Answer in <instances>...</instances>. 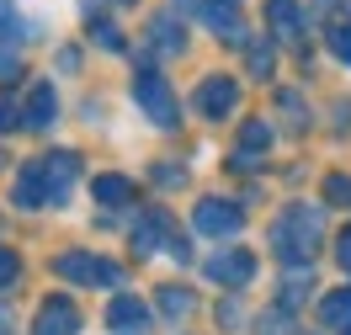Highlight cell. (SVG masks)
Segmentation results:
<instances>
[{
	"instance_id": "1",
	"label": "cell",
	"mask_w": 351,
	"mask_h": 335,
	"mask_svg": "<svg viewBox=\"0 0 351 335\" xmlns=\"http://www.w3.org/2000/svg\"><path fill=\"white\" fill-rule=\"evenodd\" d=\"M75 181H80V155H75V149H53V155H38V160L22 165V176L11 186V202L27 208V213L64 208L69 192H75Z\"/></svg>"
},
{
	"instance_id": "2",
	"label": "cell",
	"mask_w": 351,
	"mask_h": 335,
	"mask_svg": "<svg viewBox=\"0 0 351 335\" xmlns=\"http://www.w3.org/2000/svg\"><path fill=\"white\" fill-rule=\"evenodd\" d=\"M319 245H325V208L287 202L282 213H277V223H271V250L282 256L287 266H308Z\"/></svg>"
},
{
	"instance_id": "3",
	"label": "cell",
	"mask_w": 351,
	"mask_h": 335,
	"mask_svg": "<svg viewBox=\"0 0 351 335\" xmlns=\"http://www.w3.org/2000/svg\"><path fill=\"white\" fill-rule=\"evenodd\" d=\"M128 245L138 256H176V261H186V240H181V229L171 223L165 208H144V219L133 223Z\"/></svg>"
},
{
	"instance_id": "4",
	"label": "cell",
	"mask_w": 351,
	"mask_h": 335,
	"mask_svg": "<svg viewBox=\"0 0 351 335\" xmlns=\"http://www.w3.org/2000/svg\"><path fill=\"white\" fill-rule=\"evenodd\" d=\"M133 101L144 107V117H149L154 128H176L181 123V107H176V90L154 75V69H138L133 75Z\"/></svg>"
},
{
	"instance_id": "5",
	"label": "cell",
	"mask_w": 351,
	"mask_h": 335,
	"mask_svg": "<svg viewBox=\"0 0 351 335\" xmlns=\"http://www.w3.org/2000/svg\"><path fill=\"white\" fill-rule=\"evenodd\" d=\"M53 271L64 277V282H86V288H123V266H112L101 256H90V250H64Z\"/></svg>"
},
{
	"instance_id": "6",
	"label": "cell",
	"mask_w": 351,
	"mask_h": 335,
	"mask_svg": "<svg viewBox=\"0 0 351 335\" xmlns=\"http://www.w3.org/2000/svg\"><path fill=\"white\" fill-rule=\"evenodd\" d=\"M192 223H197L208 240H234V234L245 229V213L234 208V202H223V197H202L197 213H192Z\"/></svg>"
},
{
	"instance_id": "7",
	"label": "cell",
	"mask_w": 351,
	"mask_h": 335,
	"mask_svg": "<svg viewBox=\"0 0 351 335\" xmlns=\"http://www.w3.org/2000/svg\"><path fill=\"white\" fill-rule=\"evenodd\" d=\"M234 107H240V80H229V75H202V86H197V112L202 117L219 123V117H229Z\"/></svg>"
},
{
	"instance_id": "8",
	"label": "cell",
	"mask_w": 351,
	"mask_h": 335,
	"mask_svg": "<svg viewBox=\"0 0 351 335\" xmlns=\"http://www.w3.org/2000/svg\"><path fill=\"white\" fill-rule=\"evenodd\" d=\"M32 335H80V309H75V298L53 293L43 309H38V319H32Z\"/></svg>"
},
{
	"instance_id": "9",
	"label": "cell",
	"mask_w": 351,
	"mask_h": 335,
	"mask_svg": "<svg viewBox=\"0 0 351 335\" xmlns=\"http://www.w3.org/2000/svg\"><path fill=\"white\" fill-rule=\"evenodd\" d=\"M202 271H208L219 288H234V293H240L245 282L256 277V256H250V250H219V256H213Z\"/></svg>"
},
{
	"instance_id": "10",
	"label": "cell",
	"mask_w": 351,
	"mask_h": 335,
	"mask_svg": "<svg viewBox=\"0 0 351 335\" xmlns=\"http://www.w3.org/2000/svg\"><path fill=\"white\" fill-rule=\"evenodd\" d=\"M53 117H59V96H53V86H48V80H38V86L27 90L22 128H32V134H48V128H53Z\"/></svg>"
},
{
	"instance_id": "11",
	"label": "cell",
	"mask_w": 351,
	"mask_h": 335,
	"mask_svg": "<svg viewBox=\"0 0 351 335\" xmlns=\"http://www.w3.org/2000/svg\"><path fill=\"white\" fill-rule=\"evenodd\" d=\"M107 325L117 335H144V330H149V309H144L133 293H117V298L107 303Z\"/></svg>"
},
{
	"instance_id": "12",
	"label": "cell",
	"mask_w": 351,
	"mask_h": 335,
	"mask_svg": "<svg viewBox=\"0 0 351 335\" xmlns=\"http://www.w3.org/2000/svg\"><path fill=\"white\" fill-rule=\"evenodd\" d=\"M271 149V123H245V134H240V149H234V171H256V155H266Z\"/></svg>"
},
{
	"instance_id": "13",
	"label": "cell",
	"mask_w": 351,
	"mask_h": 335,
	"mask_svg": "<svg viewBox=\"0 0 351 335\" xmlns=\"http://www.w3.org/2000/svg\"><path fill=\"white\" fill-rule=\"evenodd\" d=\"M202 11V22L213 27V32H223V43H245V27L240 16H234V5H223V0H192Z\"/></svg>"
},
{
	"instance_id": "14",
	"label": "cell",
	"mask_w": 351,
	"mask_h": 335,
	"mask_svg": "<svg viewBox=\"0 0 351 335\" xmlns=\"http://www.w3.org/2000/svg\"><path fill=\"white\" fill-rule=\"evenodd\" d=\"M266 22H271V32L277 38H304V5L298 0H266Z\"/></svg>"
},
{
	"instance_id": "15",
	"label": "cell",
	"mask_w": 351,
	"mask_h": 335,
	"mask_svg": "<svg viewBox=\"0 0 351 335\" xmlns=\"http://www.w3.org/2000/svg\"><path fill=\"white\" fill-rule=\"evenodd\" d=\"M149 48L154 53H181L186 48V27L176 22V11H160L149 22Z\"/></svg>"
},
{
	"instance_id": "16",
	"label": "cell",
	"mask_w": 351,
	"mask_h": 335,
	"mask_svg": "<svg viewBox=\"0 0 351 335\" xmlns=\"http://www.w3.org/2000/svg\"><path fill=\"white\" fill-rule=\"evenodd\" d=\"M90 197L101 208H123V202H133V181L128 176H96L90 181Z\"/></svg>"
},
{
	"instance_id": "17",
	"label": "cell",
	"mask_w": 351,
	"mask_h": 335,
	"mask_svg": "<svg viewBox=\"0 0 351 335\" xmlns=\"http://www.w3.org/2000/svg\"><path fill=\"white\" fill-rule=\"evenodd\" d=\"M319 319H325L330 330H346L351 335V288L325 293V298H319Z\"/></svg>"
},
{
	"instance_id": "18",
	"label": "cell",
	"mask_w": 351,
	"mask_h": 335,
	"mask_svg": "<svg viewBox=\"0 0 351 335\" xmlns=\"http://www.w3.org/2000/svg\"><path fill=\"white\" fill-rule=\"evenodd\" d=\"M160 314H165V319H186V314H192V293L165 282V288H160Z\"/></svg>"
},
{
	"instance_id": "19",
	"label": "cell",
	"mask_w": 351,
	"mask_h": 335,
	"mask_svg": "<svg viewBox=\"0 0 351 335\" xmlns=\"http://www.w3.org/2000/svg\"><path fill=\"white\" fill-rule=\"evenodd\" d=\"M304 288H314V271H298V266H287V282H282V303L287 309H293V303H298V298H304Z\"/></svg>"
},
{
	"instance_id": "20",
	"label": "cell",
	"mask_w": 351,
	"mask_h": 335,
	"mask_svg": "<svg viewBox=\"0 0 351 335\" xmlns=\"http://www.w3.org/2000/svg\"><path fill=\"white\" fill-rule=\"evenodd\" d=\"M16 38H22V16H16V5H11V0H0V43L11 48Z\"/></svg>"
},
{
	"instance_id": "21",
	"label": "cell",
	"mask_w": 351,
	"mask_h": 335,
	"mask_svg": "<svg viewBox=\"0 0 351 335\" xmlns=\"http://www.w3.org/2000/svg\"><path fill=\"white\" fill-rule=\"evenodd\" d=\"M90 32H96V43L107 48V53H123V48H128V43H123V32H117L112 22H90Z\"/></svg>"
},
{
	"instance_id": "22",
	"label": "cell",
	"mask_w": 351,
	"mask_h": 335,
	"mask_svg": "<svg viewBox=\"0 0 351 335\" xmlns=\"http://www.w3.org/2000/svg\"><path fill=\"white\" fill-rule=\"evenodd\" d=\"M245 59H250L256 75H271V64H277V59H271V43H250V48H245Z\"/></svg>"
},
{
	"instance_id": "23",
	"label": "cell",
	"mask_w": 351,
	"mask_h": 335,
	"mask_svg": "<svg viewBox=\"0 0 351 335\" xmlns=\"http://www.w3.org/2000/svg\"><path fill=\"white\" fill-rule=\"evenodd\" d=\"M330 53L341 64H351V27H330Z\"/></svg>"
},
{
	"instance_id": "24",
	"label": "cell",
	"mask_w": 351,
	"mask_h": 335,
	"mask_svg": "<svg viewBox=\"0 0 351 335\" xmlns=\"http://www.w3.org/2000/svg\"><path fill=\"white\" fill-rule=\"evenodd\" d=\"M16 277H22V261H16V250H0V293L11 288Z\"/></svg>"
},
{
	"instance_id": "25",
	"label": "cell",
	"mask_w": 351,
	"mask_h": 335,
	"mask_svg": "<svg viewBox=\"0 0 351 335\" xmlns=\"http://www.w3.org/2000/svg\"><path fill=\"white\" fill-rule=\"evenodd\" d=\"M325 197L330 202H351V176H330L325 181Z\"/></svg>"
},
{
	"instance_id": "26",
	"label": "cell",
	"mask_w": 351,
	"mask_h": 335,
	"mask_svg": "<svg viewBox=\"0 0 351 335\" xmlns=\"http://www.w3.org/2000/svg\"><path fill=\"white\" fill-rule=\"evenodd\" d=\"M335 261H341V271H351V223L341 229V240H335Z\"/></svg>"
},
{
	"instance_id": "27",
	"label": "cell",
	"mask_w": 351,
	"mask_h": 335,
	"mask_svg": "<svg viewBox=\"0 0 351 335\" xmlns=\"http://www.w3.org/2000/svg\"><path fill=\"white\" fill-rule=\"evenodd\" d=\"M154 181H160V186H181V181H186V171H171V165L160 160V165H154Z\"/></svg>"
},
{
	"instance_id": "28",
	"label": "cell",
	"mask_w": 351,
	"mask_h": 335,
	"mask_svg": "<svg viewBox=\"0 0 351 335\" xmlns=\"http://www.w3.org/2000/svg\"><path fill=\"white\" fill-rule=\"evenodd\" d=\"M11 128H22V112L11 107V101H0V134H11Z\"/></svg>"
},
{
	"instance_id": "29",
	"label": "cell",
	"mask_w": 351,
	"mask_h": 335,
	"mask_svg": "<svg viewBox=\"0 0 351 335\" xmlns=\"http://www.w3.org/2000/svg\"><path fill=\"white\" fill-rule=\"evenodd\" d=\"M0 325H11V309H0Z\"/></svg>"
},
{
	"instance_id": "30",
	"label": "cell",
	"mask_w": 351,
	"mask_h": 335,
	"mask_svg": "<svg viewBox=\"0 0 351 335\" xmlns=\"http://www.w3.org/2000/svg\"><path fill=\"white\" fill-rule=\"evenodd\" d=\"M223 5H240V0H223Z\"/></svg>"
}]
</instances>
